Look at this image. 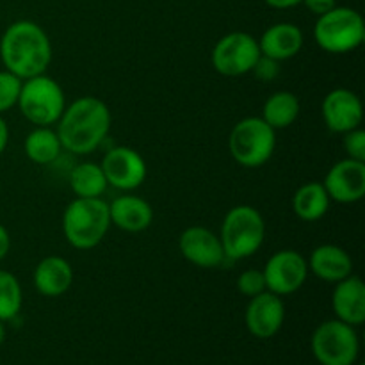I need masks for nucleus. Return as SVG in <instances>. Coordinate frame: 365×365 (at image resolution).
I'll list each match as a JSON object with an SVG mask.
<instances>
[{"label": "nucleus", "instance_id": "nucleus-34", "mask_svg": "<svg viewBox=\"0 0 365 365\" xmlns=\"http://www.w3.org/2000/svg\"><path fill=\"white\" fill-rule=\"evenodd\" d=\"M4 341H6V327H4V323L0 321V346L4 344Z\"/></svg>", "mask_w": 365, "mask_h": 365}, {"label": "nucleus", "instance_id": "nucleus-33", "mask_svg": "<svg viewBox=\"0 0 365 365\" xmlns=\"http://www.w3.org/2000/svg\"><path fill=\"white\" fill-rule=\"evenodd\" d=\"M302 2L303 0H266L267 6L274 7V9H289V7H294Z\"/></svg>", "mask_w": 365, "mask_h": 365}, {"label": "nucleus", "instance_id": "nucleus-32", "mask_svg": "<svg viewBox=\"0 0 365 365\" xmlns=\"http://www.w3.org/2000/svg\"><path fill=\"white\" fill-rule=\"evenodd\" d=\"M7 145H9V127H7L6 120L0 114V155L6 152Z\"/></svg>", "mask_w": 365, "mask_h": 365}, {"label": "nucleus", "instance_id": "nucleus-15", "mask_svg": "<svg viewBox=\"0 0 365 365\" xmlns=\"http://www.w3.org/2000/svg\"><path fill=\"white\" fill-rule=\"evenodd\" d=\"M285 321V305L282 296L264 291L250 298L245 312V324L257 339H271L282 330Z\"/></svg>", "mask_w": 365, "mask_h": 365}, {"label": "nucleus", "instance_id": "nucleus-16", "mask_svg": "<svg viewBox=\"0 0 365 365\" xmlns=\"http://www.w3.org/2000/svg\"><path fill=\"white\" fill-rule=\"evenodd\" d=\"M331 309L335 319L351 327H360L365 321V285L362 278L349 274L337 282L331 294Z\"/></svg>", "mask_w": 365, "mask_h": 365}, {"label": "nucleus", "instance_id": "nucleus-26", "mask_svg": "<svg viewBox=\"0 0 365 365\" xmlns=\"http://www.w3.org/2000/svg\"><path fill=\"white\" fill-rule=\"evenodd\" d=\"M21 78L7 70H0V114L7 113L18 103L21 89Z\"/></svg>", "mask_w": 365, "mask_h": 365}, {"label": "nucleus", "instance_id": "nucleus-12", "mask_svg": "<svg viewBox=\"0 0 365 365\" xmlns=\"http://www.w3.org/2000/svg\"><path fill=\"white\" fill-rule=\"evenodd\" d=\"M178 250L187 262L203 269L220 267L227 260L220 235L200 225L189 227L182 232L178 239Z\"/></svg>", "mask_w": 365, "mask_h": 365}, {"label": "nucleus", "instance_id": "nucleus-2", "mask_svg": "<svg viewBox=\"0 0 365 365\" xmlns=\"http://www.w3.org/2000/svg\"><path fill=\"white\" fill-rule=\"evenodd\" d=\"M4 68L21 81L43 75L52 63V43L36 21H13L0 38Z\"/></svg>", "mask_w": 365, "mask_h": 365}, {"label": "nucleus", "instance_id": "nucleus-22", "mask_svg": "<svg viewBox=\"0 0 365 365\" xmlns=\"http://www.w3.org/2000/svg\"><path fill=\"white\" fill-rule=\"evenodd\" d=\"M299 100L291 91H277L264 102L262 120L274 130L289 128L299 116Z\"/></svg>", "mask_w": 365, "mask_h": 365}, {"label": "nucleus", "instance_id": "nucleus-20", "mask_svg": "<svg viewBox=\"0 0 365 365\" xmlns=\"http://www.w3.org/2000/svg\"><path fill=\"white\" fill-rule=\"evenodd\" d=\"M309 271L319 280L337 284L353 273V260L344 248L337 245H321L310 253Z\"/></svg>", "mask_w": 365, "mask_h": 365}, {"label": "nucleus", "instance_id": "nucleus-29", "mask_svg": "<svg viewBox=\"0 0 365 365\" xmlns=\"http://www.w3.org/2000/svg\"><path fill=\"white\" fill-rule=\"evenodd\" d=\"M253 73L259 81L262 82H271L278 77L280 73V68H278V61L271 59V57H266L260 53V57L257 59L255 66H253Z\"/></svg>", "mask_w": 365, "mask_h": 365}, {"label": "nucleus", "instance_id": "nucleus-11", "mask_svg": "<svg viewBox=\"0 0 365 365\" xmlns=\"http://www.w3.org/2000/svg\"><path fill=\"white\" fill-rule=\"evenodd\" d=\"M103 175L107 184L120 191H134L146 180V163L141 153L128 146H114L103 155L102 163Z\"/></svg>", "mask_w": 365, "mask_h": 365}, {"label": "nucleus", "instance_id": "nucleus-14", "mask_svg": "<svg viewBox=\"0 0 365 365\" xmlns=\"http://www.w3.org/2000/svg\"><path fill=\"white\" fill-rule=\"evenodd\" d=\"M321 114L330 128L335 134H346L349 130H355L362 125L364 120V106L362 100L351 89L337 88L331 89L324 96L321 103Z\"/></svg>", "mask_w": 365, "mask_h": 365}, {"label": "nucleus", "instance_id": "nucleus-30", "mask_svg": "<svg viewBox=\"0 0 365 365\" xmlns=\"http://www.w3.org/2000/svg\"><path fill=\"white\" fill-rule=\"evenodd\" d=\"M302 4H305V6L309 7V11H312L314 14L321 16V14L334 9V7L337 6V0H303Z\"/></svg>", "mask_w": 365, "mask_h": 365}, {"label": "nucleus", "instance_id": "nucleus-27", "mask_svg": "<svg viewBox=\"0 0 365 365\" xmlns=\"http://www.w3.org/2000/svg\"><path fill=\"white\" fill-rule=\"evenodd\" d=\"M237 289L242 296H246V298H253V296L267 291L266 278H264L262 269L242 271L237 278Z\"/></svg>", "mask_w": 365, "mask_h": 365}, {"label": "nucleus", "instance_id": "nucleus-7", "mask_svg": "<svg viewBox=\"0 0 365 365\" xmlns=\"http://www.w3.org/2000/svg\"><path fill=\"white\" fill-rule=\"evenodd\" d=\"M277 130L260 116H250L234 125L228 138L232 159L245 168H260L273 157Z\"/></svg>", "mask_w": 365, "mask_h": 365}, {"label": "nucleus", "instance_id": "nucleus-10", "mask_svg": "<svg viewBox=\"0 0 365 365\" xmlns=\"http://www.w3.org/2000/svg\"><path fill=\"white\" fill-rule=\"evenodd\" d=\"M266 289L277 296L294 294L309 277L307 259L296 250H280L273 253L262 269Z\"/></svg>", "mask_w": 365, "mask_h": 365}, {"label": "nucleus", "instance_id": "nucleus-6", "mask_svg": "<svg viewBox=\"0 0 365 365\" xmlns=\"http://www.w3.org/2000/svg\"><path fill=\"white\" fill-rule=\"evenodd\" d=\"M314 39L317 46L328 53L353 52L365 39L362 14L351 7L335 6L331 11L317 16Z\"/></svg>", "mask_w": 365, "mask_h": 365}, {"label": "nucleus", "instance_id": "nucleus-5", "mask_svg": "<svg viewBox=\"0 0 365 365\" xmlns=\"http://www.w3.org/2000/svg\"><path fill=\"white\" fill-rule=\"evenodd\" d=\"M16 106L21 116L32 125L52 127L66 109V96L59 82L43 73L21 82Z\"/></svg>", "mask_w": 365, "mask_h": 365}, {"label": "nucleus", "instance_id": "nucleus-4", "mask_svg": "<svg viewBox=\"0 0 365 365\" xmlns=\"http://www.w3.org/2000/svg\"><path fill=\"white\" fill-rule=\"evenodd\" d=\"M266 239V221L252 205L232 207L223 217L220 241L230 260H245L255 255Z\"/></svg>", "mask_w": 365, "mask_h": 365}, {"label": "nucleus", "instance_id": "nucleus-3", "mask_svg": "<svg viewBox=\"0 0 365 365\" xmlns=\"http://www.w3.org/2000/svg\"><path fill=\"white\" fill-rule=\"evenodd\" d=\"M110 228L109 203L102 198H75L64 209L63 234L75 250H93Z\"/></svg>", "mask_w": 365, "mask_h": 365}, {"label": "nucleus", "instance_id": "nucleus-25", "mask_svg": "<svg viewBox=\"0 0 365 365\" xmlns=\"http://www.w3.org/2000/svg\"><path fill=\"white\" fill-rule=\"evenodd\" d=\"M24 305V292L18 278L6 269H0V321H13Z\"/></svg>", "mask_w": 365, "mask_h": 365}, {"label": "nucleus", "instance_id": "nucleus-1", "mask_svg": "<svg viewBox=\"0 0 365 365\" xmlns=\"http://www.w3.org/2000/svg\"><path fill=\"white\" fill-rule=\"evenodd\" d=\"M110 128V110L100 98L81 96L70 106L57 121V135L63 150L73 155H88L95 152Z\"/></svg>", "mask_w": 365, "mask_h": 365}, {"label": "nucleus", "instance_id": "nucleus-24", "mask_svg": "<svg viewBox=\"0 0 365 365\" xmlns=\"http://www.w3.org/2000/svg\"><path fill=\"white\" fill-rule=\"evenodd\" d=\"M70 187L77 198H102L109 184L100 164L81 163L71 170Z\"/></svg>", "mask_w": 365, "mask_h": 365}, {"label": "nucleus", "instance_id": "nucleus-19", "mask_svg": "<svg viewBox=\"0 0 365 365\" xmlns=\"http://www.w3.org/2000/svg\"><path fill=\"white\" fill-rule=\"evenodd\" d=\"M257 41L262 56L282 63L298 56L303 46V32L298 25L282 21L267 27Z\"/></svg>", "mask_w": 365, "mask_h": 365}, {"label": "nucleus", "instance_id": "nucleus-13", "mask_svg": "<svg viewBox=\"0 0 365 365\" xmlns=\"http://www.w3.org/2000/svg\"><path fill=\"white\" fill-rule=\"evenodd\" d=\"M330 200L337 203H356L365 196V163L342 159L328 170L323 180Z\"/></svg>", "mask_w": 365, "mask_h": 365}, {"label": "nucleus", "instance_id": "nucleus-17", "mask_svg": "<svg viewBox=\"0 0 365 365\" xmlns=\"http://www.w3.org/2000/svg\"><path fill=\"white\" fill-rule=\"evenodd\" d=\"M110 225L128 234L148 230L153 221V209L146 200L134 195H123L109 203Z\"/></svg>", "mask_w": 365, "mask_h": 365}, {"label": "nucleus", "instance_id": "nucleus-28", "mask_svg": "<svg viewBox=\"0 0 365 365\" xmlns=\"http://www.w3.org/2000/svg\"><path fill=\"white\" fill-rule=\"evenodd\" d=\"M344 152L348 153L349 159L362 160L365 163V132L362 128H355L344 134Z\"/></svg>", "mask_w": 365, "mask_h": 365}, {"label": "nucleus", "instance_id": "nucleus-35", "mask_svg": "<svg viewBox=\"0 0 365 365\" xmlns=\"http://www.w3.org/2000/svg\"><path fill=\"white\" fill-rule=\"evenodd\" d=\"M359 365H364V364H359Z\"/></svg>", "mask_w": 365, "mask_h": 365}, {"label": "nucleus", "instance_id": "nucleus-8", "mask_svg": "<svg viewBox=\"0 0 365 365\" xmlns=\"http://www.w3.org/2000/svg\"><path fill=\"white\" fill-rule=\"evenodd\" d=\"M310 346L321 365H355L360 355V341L355 327L339 319L321 323L314 330Z\"/></svg>", "mask_w": 365, "mask_h": 365}, {"label": "nucleus", "instance_id": "nucleus-18", "mask_svg": "<svg viewBox=\"0 0 365 365\" xmlns=\"http://www.w3.org/2000/svg\"><path fill=\"white\" fill-rule=\"evenodd\" d=\"M36 291L45 298H59L70 291L73 284V269L66 259L57 255L45 257L36 266L32 274Z\"/></svg>", "mask_w": 365, "mask_h": 365}, {"label": "nucleus", "instance_id": "nucleus-9", "mask_svg": "<svg viewBox=\"0 0 365 365\" xmlns=\"http://www.w3.org/2000/svg\"><path fill=\"white\" fill-rule=\"evenodd\" d=\"M259 57V41L248 32H230L223 36L210 53L214 70L225 77H241L252 73Z\"/></svg>", "mask_w": 365, "mask_h": 365}, {"label": "nucleus", "instance_id": "nucleus-23", "mask_svg": "<svg viewBox=\"0 0 365 365\" xmlns=\"http://www.w3.org/2000/svg\"><path fill=\"white\" fill-rule=\"evenodd\" d=\"M24 150L29 160L39 164V166H46V164H52L59 159L63 145H61L59 135L52 127H36L25 138Z\"/></svg>", "mask_w": 365, "mask_h": 365}, {"label": "nucleus", "instance_id": "nucleus-31", "mask_svg": "<svg viewBox=\"0 0 365 365\" xmlns=\"http://www.w3.org/2000/svg\"><path fill=\"white\" fill-rule=\"evenodd\" d=\"M11 250V237H9V232L6 230L2 223H0V260H4L7 257Z\"/></svg>", "mask_w": 365, "mask_h": 365}, {"label": "nucleus", "instance_id": "nucleus-21", "mask_svg": "<svg viewBox=\"0 0 365 365\" xmlns=\"http://www.w3.org/2000/svg\"><path fill=\"white\" fill-rule=\"evenodd\" d=\"M330 202L323 182H307L292 196V210L302 221L312 223L328 212Z\"/></svg>", "mask_w": 365, "mask_h": 365}]
</instances>
